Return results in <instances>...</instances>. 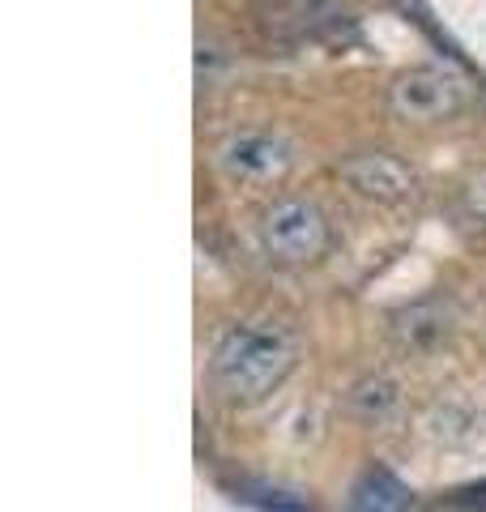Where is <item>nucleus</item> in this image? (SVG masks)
I'll return each mask as SVG.
<instances>
[{
	"label": "nucleus",
	"instance_id": "f257e3e1",
	"mask_svg": "<svg viewBox=\"0 0 486 512\" xmlns=\"http://www.w3.org/2000/svg\"><path fill=\"white\" fill-rule=\"evenodd\" d=\"M299 342L295 333L278 320H239L218 338L214 346V384L226 393V402L252 406L278 389V384L295 372Z\"/></svg>",
	"mask_w": 486,
	"mask_h": 512
},
{
	"label": "nucleus",
	"instance_id": "f03ea898",
	"mask_svg": "<svg viewBox=\"0 0 486 512\" xmlns=\"http://www.w3.org/2000/svg\"><path fill=\"white\" fill-rule=\"evenodd\" d=\"M329 239V218L307 197H282L261 214V244L278 265H316Z\"/></svg>",
	"mask_w": 486,
	"mask_h": 512
},
{
	"label": "nucleus",
	"instance_id": "7ed1b4c3",
	"mask_svg": "<svg viewBox=\"0 0 486 512\" xmlns=\"http://www.w3.org/2000/svg\"><path fill=\"white\" fill-rule=\"evenodd\" d=\"M218 167L239 188H278L295 171V146L269 128H239L222 137Z\"/></svg>",
	"mask_w": 486,
	"mask_h": 512
},
{
	"label": "nucleus",
	"instance_id": "20e7f679",
	"mask_svg": "<svg viewBox=\"0 0 486 512\" xmlns=\"http://www.w3.org/2000/svg\"><path fill=\"white\" fill-rule=\"evenodd\" d=\"M469 86L448 69H405L388 86V111L405 124H440L461 116Z\"/></svg>",
	"mask_w": 486,
	"mask_h": 512
},
{
	"label": "nucleus",
	"instance_id": "39448f33",
	"mask_svg": "<svg viewBox=\"0 0 486 512\" xmlns=\"http://www.w3.org/2000/svg\"><path fill=\"white\" fill-rule=\"evenodd\" d=\"M342 180L359 192L367 201H380V205H401L414 197V171L401 163L397 154H384V150H367V154H354L342 163Z\"/></svg>",
	"mask_w": 486,
	"mask_h": 512
},
{
	"label": "nucleus",
	"instance_id": "423d86ee",
	"mask_svg": "<svg viewBox=\"0 0 486 512\" xmlns=\"http://www.w3.org/2000/svg\"><path fill=\"white\" fill-rule=\"evenodd\" d=\"M448 333H452V308L440 295L405 303V308H397L393 320H388V338H393V346L410 359L440 350L448 342Z\"/></svg>",
	"mask_w": 486,
	"mask_h": 512
},
{
	"label": "nucleus",
	"instance_id": "0eeeda50",
	"mask_svg": "<svg viewBox=\"0 0 486 512\" xmlns=\"http://www.w3.org/2000/svg\"><path fill=\"white\" fill-rule=\"evenodd\" d=\"M333 9H337V0H256V18L278 39L312 35L316 26L333 18Z\"/></svg>",
	"mask_w": 486,
	"mask_h": 512
},
{
	"label": "nucleus",
	"instance_id": "6e6552de",
	"mask_svg": "<svg viewBox=\"0 0 486 512\" xmlns=\"http://www.w3.org/2000/svg\"><path fill=\"white\" fill-rule=\"evenodd\" d=\"M414 495L388 470H367L350 491V508L346 512H410Z\"/></svg>",
	"mask_w": 486,
	"mask_h": 512
},
{
	"label": "nucleus",
	"instance_id": "1a4fd4ad",
	"mask_svg": "<svg viewBox=\"0 0 486 512\" xmlns=\"http://www.w3.org/2000/svg\"><path fill=\"white\" fill-rule=\"evenodd\" d=\"M346 406L354 419H363V423H384V419H393L397 406H401V389H397V380L393 376H363L359 384L350 389L346 397Z\"/></svg>",
	"mask_w": 486,
	"mask_h": 512
},
{
	"label": "nucleus",
	"instance_id": "9d476101",
	"mask_svg": "<svg viewBox=\"0 0 486 512\" xmlns=\"http://www.w3.org/2000/svg\"><path fill=\"white\" fill-rule=\"evenodd\" d=\"M457 214L469 227H486V167H478L457 192Z\"/></svg>",
	"mask_w": 486,
	"mask_h": 512
}]
</instances>
